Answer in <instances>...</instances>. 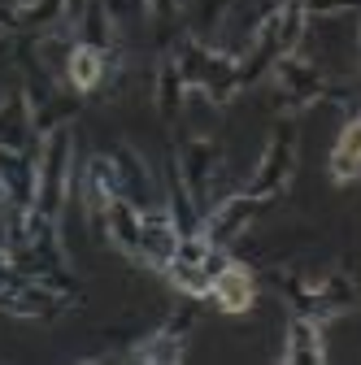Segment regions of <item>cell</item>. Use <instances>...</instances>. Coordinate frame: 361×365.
Instances as JSON below:
<instances>
[{
  "label": "cell",
  "instance_id": "6da1fadb",
  "mask_svg": "<svg viewBox=\"0 0 361 365\" xmlns=\"http://www.w3.org/2000/svg\"><path fill=\"white\" fill-rule=\"evenodd\" d=\"M213 296H218V304L227 309V313L248 309V304H253V283H248V274L235 269V265H227V269L213 279Z\"/></svg>",
  "mask_w": 361,
  "mask_h": 365
},
{
  "label": "cell",
  "instance_id": "7a4b0ae2",
  "mask_svg": "<svg viewBox=\"0 0 361 365\" xmlns=\"http://www.w3.org/2000/svg\"><path fill=\"white\" fill-rule=\"evenodd\" d=\"M331 174H335L340 182H348V178L361 174V122H348V126H344L340 144H335V153H331Z\"/></svg>",
  "mask_w": 361,
  "mask_h": 365
},
{
  "label": "cell",
  "instance_id": "3957f363",
  "mask_svg": "<svg viewBox=\"0 0 361 365\" xmlns=\"http://www.w3.org/2000/svg\"><path fill=\"white\" fill-rule=\"evenodd\" d=\"M70 74H74V83H78V87H92V83H96V74H101V57H96L92 48H78V53H74V61H70Z\"/></svg>",
  "mask_w": 361,
  "mask_h": 365
}]
</instances>
